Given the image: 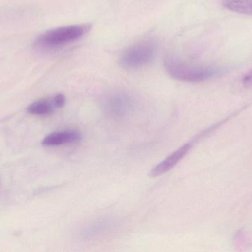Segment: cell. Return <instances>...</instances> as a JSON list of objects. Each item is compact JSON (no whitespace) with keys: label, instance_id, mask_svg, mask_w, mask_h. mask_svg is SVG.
<instances>
[{"label":"cell","instance_id":"cell-1","mask_svg":"<svg viewBox=\"0 0 252 252\" xmlns=\"http://www.w3.org/2000/svg\"><path fill=\"white\" fill-rule=\"evenodd\" d=\"M164 67L172 78L185 82H203L222 72V70L217 67L190 63L175 56L166 58Z\"/></svg>","mask_w":252,"mask_h":252},{"label":"cell","instance_id":"cell-8","mask_svg":"<svg viewBox=\"0 0 252 252\" xmlns=\"http://www.w3.org/2000/svg\"><path fill=\"white\" fill-rule=\"evenodd\" d=\"M222 5L230 11L252 16V0H223Z\"/></svg>","mask_w":252,"mask_h":252},{"label":"cell","instance_id":"cell-9","mask_svg":"<svg viewBox=\"0 0 252 252\" xmlns=\"http://www.w3.org/2000/svg\"><path fill=\"white\" fill-rule=\"evenodd\" d=\"M53 100H54L55 105L57 108H62L66 103V98L62 94H58L53 96Z\"/></svg>","mask_w":252,"mask_h":252},{"label":"cell","instance_id":"cell-2","mask_svg":"<svg viewBox=\"0 0 252 252\" xmlns=\"http://www.w3.org/2000/svg\"><path fill=\"white\" fill-rule=\"evenodd\" d=\"M90 25H74L50 30L40 36L37 44L43 47H58L74 42L89 32Z\"/></svg>","mask_w":252,"mask_h":252},{"label":"cell","instance_id":"cell-5","mask_svg":"<svg viewBox=\"0 0 252 252\" xmlns=\"http://www.w3.org/2000/svg\"><path fill=\"white\" fill-rule=\"evenodd\" d=\"M192 148V144L188 143L183 145L182 147L175 151L174 152L169 155L165 160L156 166L151 170L149 176L151 177H157L161 176L167 172L170 171L172 168L175 167Z\"/></svg>","mask_w":252,"mask_h":252},{"label":"cell","instance_id":"cell-7","mask_svg":"<svg viewBox=\"0 0 252 252\" xmlns=\"http://www.w3.org/2000/svg\"><path fill=\"white\" fill-rule=\"evenodd\" d=\"M55 109H57V108L55 105L53 97H52L35 101L28 107L27 111L32 115H47L53 113Z\"/></svg>","mask_w":252,"mask_h":252},{"label":"cell","instance_id":"cell-10","mask_svg":"<svg viewBox=\"0 0 252 252\" xmlns=\"http://www.w3.org/2000/svg\"><path fill=\"white\" fill-rule=\"evenodd\" d=\"M244 84L245 87H252V70L244 77Z\"/></svg>","mask_w":252,"mask_h":252},{"label":"cell","instance_id":"cell-3","mask_svg":"<svg viewBox=\"0 0 252 252\" xmlns=\"http://www.w3.org/2000/svg\"><path fill=\"white\" fill-rule=\"evenodd\" d=\"M157 44L151 40L136 43L126 48L120 57V64L126 69H136L148 65L155 57Z\"/></svg>","mask_w":252,"mask_h":252},{"label":"cell","instance_id":"cell-6","mask_svg":"<svg viewBox=\"0 0 252 252\" xmlns=\"http://www.w3.org/2000/svg\"><path fill=\"white\" fill-rule=\"evenodd\" d=\"M81 138V134L75 130H64L51 133L43 139L41 144L44 146H61L66 144L79 142Z\"/></svg>","mask_w":252,"mask_h":252},{"label":"cell","instance_id":"cell-4","mask_svg":"<svg viewBox=\"0 0 252 252\" xmlns=\"http://www.w3.org/2000/svg\"><path fill=\"white\" fill-rule=\"evenodd\" d=\"M105 109L114 117H124L133 109L132 98L125 93H115L110 95L105 102Z\"/></svg>","mask_w":252,"mask_h":252}]
</instances>
